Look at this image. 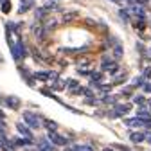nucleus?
Listing matches in <instances>:
<instances>
[{
    "instance_id": "obj_1",
    "label": "nucleus",
    "mask_w": 151,
    "mask_h": 151,
    "mask_svg": "<svg viewBox=\"0 0 151 151\" xmlns=\"http://www.w3.org/2000/svg\"><path fill=\"white\" fill-rule=\"evenodd\" d=\"M126 124L128 126H135V128H149L151 129V121L149 119H140V117H137V119H126Z\"/></svg>"
},
{
    "instance_id": "obj_2",
    "label": "nucleus",
    "mask_w": 151,
    "mask_h": 151,
    "mask_svg": "<svg viewBox=\"0 0 151 151\" xmlns=\"http://www.w3.org/2000/svg\"><path fill=\"white\" fill-rule=\"evenodd\" d=\"M103 70L110 72V74H117L119 72V63L117 61H111L110 58H104L103 60Z\"/></svg>"
},
{
    "instance_id": "obj_3",
    "label": "nucleus",
    "mask_w": 151,
    "mask_h": 151,
    "mask_svg": "<svg viewBox=\"0 0 151 151\" xmlns=\"http://www.w3.org/2000/svg\"><path fill=\"white\" fill-rule=\"evenodd\" d=\"M24 121L29 124V126H32V128H40V119H38V115H34V113H31V111H24Z\"/></svg>"
},
{
    "instance_id": "obj_4",
    "label": "nucleus",
    "mask_w": 151,
    "mask_h": 151,
    "mask_svg": "<svg viewBox=\"0 0 151 151\" xmlns=\"http://www.w3.org/2000/svg\"><path fill=\"white\" fill-rule=\"evenodd\" d=\"M49 140H50L52 144H58V146H67V144H68V140H67L65 137H61L60 133H56V129L49 133Z\"/></svg>"
},
{
    "instance_id": "obj_5",
    "label": "nucleus",
    "mask_w": 151,
    "mask_h": 151,
    "mask_svg": "<svg viewBox=\"0 0 151 151\" xmlns=\"http://www.w3.org/2000/svg\"><path fill=\"white\" fill-rule=\"evenodd\" d=\"M129 108H131V104H128V103H124V104H117V106H115V111L111 113V117H119V115H122V113H128Z\"/></svg>"
},
{
    "instance_id": "obj_6",
    "label": "nucleus",
    "mask_w": 151,
    "mask_h": 151,
    "mask_svg": "<svg viewBox=\"0 0 151 151\" xmlns=\"http://www.w3.org/2000/svg\"><path fill=\"white\" fill-rule=\"evenodd\" d=\"M58 20H56L54 16H47L45 18V24H43V27H45V31H50V29H54V27H58Z\"/></svg>"
},
{
    "instance_id": "obj_7",
    "label": "nucleus",
    "mask_w": 151,
    "mask_h": 151,
    "mask_svg": "<svg viewBox=\"0 0 151 151\" xmlns=\"http://www.w3.org/2000/svg\"><path fill=\"white\" fill-rule=\"evenodd\" d=\"M78 16H79V13H78V11H68V13H65V14L61 16V22H63V24L72 22V20H76Z\"/></svg>"
},
{
    "instance_id": "obj_8",
    "label": "nucleus",
    "mask_w": 151,
    "mask_h": 151,
    "mask_svg": "<svg viewBox=\"0 0 151 151\" xmlns=\"http://www.w3.org/2000/svg\"><path fill=\"white\" fill-rule=\"evenodd\" d=\"M34 78H36V79H43V81H45V79H50V78H52V79H56L58 76H56V74H50V72H34Z\"/></svg>"
},
{
    "instance_id": "obj_9",
    "label": "nucleus",
    "mask_w": 151,
    "mask_h": 151,
    "mask_svg": "<svg viewBox=\"0 0 151 151\" xmlns=\"http://www.w3.org/2000/svg\"><path fill=\"white\" fill-rule=\"evenodd\" d=\"M113 58H115V61H119V60L122 58V47H121L119 42L113 43Z\"/></svg>"
},
{
    "instance_id": "obj_10",
    "label": "nucleus",
    "mask_w": 151,
    "mask_h": 151,
    "mask_svg": "<svg viewBox=\"0 0 151 151\" xmlns=\"http://www.w3.org/2000/svg\"><path fill=\"white\" fill-rule=\"evenodd\" d=\"M16 128H18V131H20L22 135H25V139H31V140H32V133L29 131V128H27V126H24L22 122H18V124H16Z\"/></svg>"
},
{
    "instance_id": "obj_11",
    "label": "nucleus",
    "mask_w": 151,
    "mask_h": 151,
    "mask_svg": "<svg viewBox=\"0 0 151 151\" xmlns=\"http://www.w3.org/2000/svg\"><path fill=\"white\" fill-rule=\"evenodd\" d=\"M144 139H146V135H144V133H139V131H135V133L129 135V140L133 142V144H140Z\"/></svg>"
},
{
    "instance_id": "obj_12",
    "label": "nucleus",
    "mask_w": 151,
    "mask_h": 151,
    "mask_svg": "<svg viewBox=\"0 0 151 151\" xmlns=\"http://www.w3.org/2000/svg\"><path fill=\"white\" fill-rule=\"evenodd\" d=\"M6 104H7V106H11L13 110H16L18 106H20V101H18V97L11 96V97H7V99H6Z\"/></svg>"
},
{
    "instance_id": "obj_13",
    "label": "nucleus",
    "mask_w": 151,
    "mask_h": 151,
    "mask_svg": "<svg viewBox=\"0 0 151 151\" xmlns=\"http://www.w3.org/2000/svg\"><path fill=\"white\" fill-rule=\"evenodd\" d=\"M32 7V0H22V4H20V13H25Z\"/></svg>"
},
{
    "instance_id": "obj_14",
    "label": "nucleus",
    "mask_w": 151,
    "mask_h": 151,
    "mask_svg": "<svg viewBox=\"0 0 151 151\" xmlns=\"http://www.w3.org/2000/svg\"><path fill=\"white\" fill-rule=\"evenodd\" d=\"M38 149H40V151H56V149H54V146H52V144H49L47 140H43L40 146H38Z\"/></svg>"
},
{
    "instance_id": "obj_15",
    "label": "nucleus",
    "mask_w": 151,
    "mask_h": 151,
    "mask_svg": "<svg viewBox=\"0 0 151 151\" xmlns=\"http://www.w3.org/2000/svg\"><path fill=\"white\" fill-rule=\"evenodd\" d=\"M43 124H45V128H49L50 131H54L56 128H58V124H56L54 121H49V119H45V121H43Z\"/></svg>"
},
{
    "instance_id": "obj_16",
    "label": "nucleus",
    "mask_w": 151,
    "mask_h": 151,
    "mask_svg": "<svg viewBox=\"0 0 151 151\" xmlns=\"http://www.w3.org/2000/svg\"><path fill=\"white\" fill-rule=\"evenodd\" d=\"M65 86H67V81H56V83L52 85V88H54V90H63Z\"/></svg>"
},
{
    "instance_id": "obj_17",
    "label": "nucleus",
    "mask_w": 151,
    "mask_h": 151,
    "mask_svg": "<svg viewBox=\"0 0 151 151\" xmlns=\"http://www.w3.org/2000/svg\"><path fill=\"white\" fill-rule=\"evenodd\" d=\"M2 2V11L4 13H9L11 11V2H7V0H0Z\"/></svg>"
},
{
    "instance_id": "obj_18",
    "label": "nucleus",
    "mask_w": 151,
    "mask_h": 151,
    "mask_svg": "<svg viewBox=\"0 0 151 151\" xmlns=\"http://www.w3.org/2000/svg\"><path fill=\"white\" fill-rule=\"evenodd\" d=\"M119 14H121V18H122L124 22H128V20H129V11H126V9H121V11H119Z\"/></svg>"
},
{
    "instance_id": "obj_19",
    "label": "nucleus",
    "mask_w": 151,
    "mask_h": 151,
    "mask_svg": "<svg viewBox=\"0 0 151 151\" xmlns=\"http://www.w3.org/2000/svg\"><path fill=\"white\" fill-rule=\"evenodd\" d=\"M83 24H85V25H88V27H96V25H97V22H96V20H92V18H85Z\"/></svg>"
},
{
    "instance_id": "obj_20",
    "label": "nucleus",
    "mask_w": 151,
    "mask_h": 151,
    "mask_svg": "<svg viewBox=\"0 0 151 151\" xmlns=\"http://www.w3.org/2000/svg\"><path fill=\"white\" fill-rule=\"evenodd\" d=\"M76 149H78V151H93V147H92V146H86V144L76 146Z\"/></svg>"
},
{
    "instance_id": "obj_21",
    "label": "nucleus",
    "mask_w": 151,
    "mask_h": 151,
    "mask_svg": "<svg viewBox=\"0 0 151 151\" xmlns=\"http://www.w3.org/2000/svg\"><path fill=\"white\" fill-rule=\"evenodd\" d=\"M126 78H128V76H126V72H122L121 76H117V78H115V81H113V83H122Z\"/></svg>"
},
{
    "instance_id": "obj_22",
    "label": "nucleus",
    "mask_w": 151,
    "mask_h": 151,
    "mask_svg": "<svg viewBox=\"0 0 151 151\" xmlns=\"http://www.w3.org/2000/svg\"><path fill=\"white\" fill-rule=\"evenodd\" d=\"M133 101H135V104H139V106H142V104H144V103H146V99H144V97H142V96H137V97H135V99H133Z\"/></svg>"
},
{
    "instance_id": "obj_23",
    "label": "nucleus",
    "mask_w": 151,
    "mask_h": 151,
    "mask_svg": "<svg viewBox=\"0 0 151 151\" xmlns=\"http://www.w3.org/2000/svg\"><path fill=\"white\" fill-rule=\"evenodd\" d=\"M92 76V79L93 81H101V78H103V74L101 72H93V74H90Z\"/></svg>"
},
{
    "instance_id": "obj_24",
    "label": "nucleus",
    "mask_w": 151,
    "mask_h": 151,
    "mask_svg": "<svg viewBox=\"0 0 151 151\" xmlns=\"http://www.w3.org/2000/svg\"><path fill=\"white\" fill-rule=\"evenodd\" d=\"M137 117H140V119H149L151 115H149L147 111H144V110H142V111H139V113H137Z\"/></svg>"
},
{
    "instance_id": "obj_25",
    "label": "nucleus",
    "mask_w": 151,
    "mask_h": 151,
    "mask_svg": "<svg viewBox=\"0 0 151 151\" xmlns=\"http://www.w3.org/2000/svg\"><path fill=\"white\" fill-rule=\"evenodd\" d=\"M144 78H147V79L151 78V68H146V70H144Z\"/></svg>"
},
{
    "instance_id": "obj_26",
    "label": "nucleus",
    "mask_w": 151,
    "mask_h": 151,
    "mask_svg": "<svg viewBox=\"0 0 151 151\" xmlns=\"http://www.w3.org/2000/svg\"><path fill=\"white\" fill-rule=\"evenodd\" d=\"M67 85H70V86H78V83H76L74 79H68V81H67Z\"/></svg>"
},
{
    "instance_id": "obj_27",
    "label": "nucleus",
    "mask_w": 151,
    "mask_h": 151,
    "mask_svg": "<svg viewBox=\"0 0 151 151\" xmlns=\"http://www.w3.org/2000/svg\"><path fill=\"white\" fill-rule=\"evenodd\" d=\"M144 90H147V92H151V83H146V85H144Z\"/></svg>"
},
{
    "instance_id": "obj_28",
    "label": "nucleus",
    "mask_w": 151,
    "mask_h": 151,
    "mask_svg": "<svg viewBox=\"0 0 151 151\" xmlns=\"http://www.w3.org/2000/svg\"><path fill=\"white\" fill-rule=\"evenodd\" d=\"M119 149H121V151H129V149H128V147H124V146H119Z\"/></svg>"
},
{
    "instance_id": "obj_29",
    "label": "nucleus",
    "mask_w": 151,
    "mask_h": 151,
    "mask_svg": "<svg viewBox=\"0 0 151 151\" xmlns=\"http://www.w3.org/2000/svg\"><path fill=\"white\" fill-rule=\"evenodd\" d=\"M65 151H78L76 147H68V149H65Z\"/></svg>"
},
{
    "instance_id": "obj_30",
    "label": "nucleus",
    "mask_w": 151,
    "mask_h": 151,
    "mask_svg": "<svg viewBox=\"0 0 151 151\" xmlns=\"http://www.w3.org/2000/svg\"><path fill=\"white\" fill-rule=\"evenodd\" d=\"M146 139H147V142L151 144V135H146Z\"/></svg>"
},
{
    "instance_id": "obj_31",
    "label": "nucleus",
    "mask_w": 151,
    "mask_h": 151,
    "mask_svg": "<svg viewBox=\"0 0 151 151\" xmlns=\"http://www.w3.org/2000/svg\"><path fill=\"white\" fill-rule=\"evenodd\" d=\"M0 119H4V113H2V110H0Z\"/></svg>"
},
{
    "instance_id": "obj_32",
    "label": "nucleus",
    "mask_w": 151,
    "mask_h": 151,
    "mask_svg": "<svg viewBox=\"0 0 151 151\" xmlns=\"http://www.w3.org/2000/svg\"><path fill=\"white\" fill-rule=\"evenodd\" d=\"M103 151H113V149H110V147H106V149H103Z\"/></svg>"
},
{
    "instance_id": "obj_33",
    "label": "nucleus",
    "mask_w": 151,
    "mask_h": 151,
    "mask_svg": "<svg viewBox=\"0 0 151 151\" xmlns=\"http://www.w3.org/2000/svg\"><path fill=\"white\" fill-rule=\"evenodd\" d=\"M54 2H60V0H54Z\"/></svg>"
},
{
    "instance_id": "obj_34",
    "label": "nucleus",
    "mask_w": 151,
    "mask_h": 151,
    "mask_svg": "<svg viewBox=\"0 0 151 151\" xmlns=\"http://www.w3.org/2000/svg\"><path fill=\"white\" fill-rule=\"evenodd\" d=\"M149 108H151V103H149Z\"/></svg>"
}]
</instances>
